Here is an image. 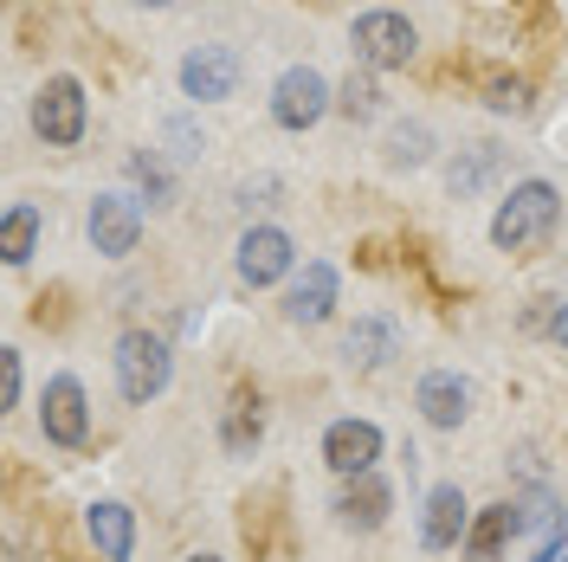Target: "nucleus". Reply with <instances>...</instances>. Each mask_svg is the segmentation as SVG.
Wrapping results in <instances>:
<instances>
[{
  "instance_id": "9",
  "label": "nucleus",
  "mask_w": 568,
  "mask_h": 562,
  "mask_svg": "<svg viewBox=\"0 0 568 562\" xmlns=\"http://www.w3.org/2000/svg\"><path fill=\"white\" fill-rule=\"evenodd\" d=\"M91 240H98V252H110V259L136 252L142 208L130 201V194H98V201H91Z\"/></svg>"
},
{
  "instance_id": "6",
  "label": "nucleus",
  "mask_w": 568,
  "mask_h": 562,
  "mask_svg": "<svg viewBox=\"0 0 568 562\" xmlns=\"http://www.w3.org/2000/svg\"><path fill=\"white\" fill-rule=\"evenodd\" d=\"M375 459H382V426L375 421H329V433H323V465L336 479L375 472Z\"/></svg>"
},
{
  "instance_id": "17",
  "label": "nucleus",
  "mask_w": 568,
  "mask_h": 562,
  "mask_svg": "<svg viewBox=\"0 0 568 562\" xmlns=\"http://www.w3.org/2000/svg\"><path fill=\"white\" fill-rule=\"evenodd\" d=\"M336 511H343V524H349V530H382V524H388V485H382L375 472H362L349 492H343Z\"/></svg>"
},
{
  "instance_id": "21",
  "label": "nucleus",
  "mask_w": 568,
  "mask_h": 562,
  "mask_svg": "<svg viewBox=\"0 0 568 562\" xmlns=\"http://www.w3.org/2000/svg\"><path fill=\"white\" fill-rule=\"evenodd\" d=\"M336 110H343L349 123L382 117V91H375V78H368V71H349V78H343V91H336Z\"/></svg>"
},
{
  "instance_id": "11",
  "label": "nucleus",
  "mask_w": 568,
  "mask_h": 562,
  "mask_svg": "<svg viewBox=\"0 0 568 562\" xmlns=\"http://www.w3.org/2000/svg\"><path fill=\"white\" fill-rule=\"evenodd\" d=\"M465 530H471V504L459 485H433L426 492V518H420V543L426 550H453Z\"/></svg>"
},
{
  "instance_id": "20",
  "label": "nucleus",
  "mask_w": 568,
  "mask_h": 562,
  "mask_svg": "<svg viewBox=\"0 0 568 562\" xmlns=\"http://www.w3.org/2000/svg\"><path fill=\"white\" fill-rule=\"evenodd\" d=\"M39 240V208H7V227H0V259L7 265H27Z\"/></svg>"
},
{
  "instance_id": "4",
  "label": "nucleus",
  "mask_w": 568,
  "mask_h": 562,
  "mask_svg": "<svg viewBox=\"0 0 568 562\" xmlns=\"http://www.w3.org/2000/svg\"><path fill=\"white\" fill-rule=\"evenodd\" d=\"M414 52H420L414 20H400V13H388V7L355 20V59H362L368 71H400Z\"/></svg>"
},
{
  "instance_id": "15",
  "label": "nucleus",
  "mask_w": 568,
  "mask_h": 562,
  "mask_svg": "<svg viewBox=\"0 0 568 562\" xmlns=\"http://www.w3.org/2000/svg\"><path fill=\"white\" fill-rule=\"evenodd\" d=\"M517 530H524V511H517V504H491V511H478V524L465 530V556L471 562H497Z\"/></svg>"
},
{
  "instance_id": "7",
  "label": "nucleus",
  "mask_w": 568,
  "mask_h": 562,
  "mask_svg": "<svg viewBox=\"0 0 568 562\" xmlns=\"http://www.w3.org/2000/svg\"><path fill=\"white\" fill-rule=\"evenodd\" d=\"M233 84H240V52H233V46H201V52L181 59V91H187L194 104L233 98Z\"/></svg>"
},
{
  "instance_id": "12",
  "label": "nucleus",
  "mask_w": 568,
  "mask_h": 562,
  "mask_svg": "<svg viewBox=\"0 0 568 562\" xmlns=\"http://www.w3.org/2000/svg\"><path fill=\"white\" fill-rule=\"evenodd\" d=\"M414 408L426 414V426H446V433H453V426L471 414V388H465L453 369H433V375H420V394H414Z\"/></svg>"
},
{
  "instance_id": "13",
  "label": "nucleus",
  "mask_w": 568,
  "mask_h": 562,
  "mask_svg": "<svg viewBox=\"0 0 568 562\" xmlns=\"http://www.w3.org/2000/svg\"><path fill=\"white\" fill-rule=\"evenodd\" d=\"M84 524H91V543H98L104 562H130V550H136V511H130V504L104 498V504H91Z\"/></svg>"
},
{
  "instance_id": "22",
  "label": "nucleus",
  "mask_w": 568,
  "mask_h": 562,
  "mask_svg": "<svg viewBox=\"0 0 568 562\" xmlns=\"http://www.w3.org/2000/svg\"><path fill=\"white\" fill-rule=\"evenodd\" d=\"M485 104H491L497 117H524V110H530V78H491V84H485Z\"/></svg>"
},
{
  "instance_id": "25",
  "label": "nucleus",
  "mask_w": 568,
  "mask_h": 562,
  "mask_svg": "<svg viewBox=\"0 0 568 562\" xmlns=\"http://www.w3.org/2000/svg\"><path fill=\"white\" fill-rule=\"evenodd\" d=\"M0 388H7V408H20V350H0Z\"/></svg>"
},
{
  "instance_id": "23",
  "label": "nucleus",
  "mask_w": 568,
  "mask_h": 562,
  "mask_svg": "<svg viewBox=\"0 0 568 562\" xmlns=\"http://www.w3.org/2000/svg\"><path fill=\"white\" fill-rule=\"evenodd\" d=\"M426 142H433V137H426L420 123H400V130L388 137V162H394V169H420V162H426Z\"/></svg>"
},
{
  "instance_id": "26",
  "label": "nucleus",
  "mask_w": 568,
  "mask_h": 562,
  "mask_svg": "<svg viewBox=\"0 0 568 562\" xmlns=\"http://www.w3.org/2000/svg\"><path fill=\"white\" fill-rule=\"evenodd\" d=\"M549 337H556V343H562V350H568V304H562V311H556V317H549Z\"/></svg>"
},
{
  "instance_id": "8",
  "label": "nucleus",
  "mask_w": 568,
  "mask_h": 562,
  "mask_svg": "<svg viewBox=\"0 0 568 562\" xmlns=\"http://www.w3.org/2000/svg\"><path fill=\"white\" fill-rule=\"evenodd\" d=\"M39 414H45V440H52V446H84L91 414H84V388H78V375H52Z\"/></svg>"
},
{
  "instance_id": "1",
  "label": "nucleus",
  "mask_w": 568,
  "mask_h": 562,
  "mask_svg": "<svg viewBox=\"0 0 568 562\" xmlns=\"http://www.w3.org/2000/svg\"><path fill=\"white\" fill-rule=\"evenodd\" d=\"M556 227H562V194L549 181H517L504 194V208L491 213V247L510 259H530L556 240Z\"/></svg>"
},
{
  "instance_id": "18",
  "label": "nucleus",
  "mask_w": 568,
  "mask_h": 562,
  "mask_svg": "<svg viewBox=\"0 0 568 562\" xmlns=\"http://www.w3.org/2000/svg\"><path fill=\"white\" fill-rule=\"evenodd\" d=\"M497 169H504V149H491V142H478V149H471L465 162H453V169H446V188H453L459 201H471V194H478V188H485V181L497 175Z\"/></svg>"
},
{
  "instance_id": "28",
  "label": "nucleus",
  "mask_w": 568,
  "mask_h": 562,
  "mask_svg": "<svg viewBox=\"0 0 568 562\" xmlns=\"http://www.w3.org/2000/svg\"><path fill=\"white\" fill-rule=\"evenodd\" d=\"M194 562H220V556H194Z\"/></svg>"
},
{
  "instance_id": "10",
  "label": "nucleus",
  "mask_w": 568,
  "mask_h": 562,
  "mask_svg": "<svg viewBox=\"0 0 568 562\" xmlns=\"http://www.w3.org/2000/svg\"><path fill=\"white\" fill-rule=\"evenodd\" d=\"M240 279L246 284H278L291 272V233L284 227H252L246 240H240Z\"/></svg>"
},
{
  "instance_id": "24",
  "label": "nucleus",
  "mask_w": 568,
  "mask_h": 562,
  "mask_svg": "<svg viewBox=\"0 0 568 562\" xmlns=\"http://www.w3.org/2000/svg\"><path fill=\"white\" fill-rule=\"evenodd\" d=\"M130 175L136 188H149V201H175V175L162 169V155H130Z\"/></svg>"
},
{
  "instance_id": "3",
  "label": "nucleus",
  "mask_w": 568,
  "mask_h": 562,
  "mask_svg": "<svg viewBox=\"0 0 568 562\" xmlns=\"http://www.w3.org/2000/svg\"><path fill=\"white\" fill-rule=\"evenodd\" d=\"M329 104H336V91H329V78L317 66H291L272 84V123L278 130H311V123H323Z\"/></svg>"
},
{
  "instance_id": "27",
  "label": "nucleus",
  "mask_w": 568,
  "mask_h": 562,
  "mask_svg": "<svg viewBox=\"0 0 568 562\" xmlns=\"http://www.w3.org/2000/svg\"><path fill=\"white\" fill-rule=\"evenodd\" d=\"M136 7H169V0H136Z\"/></svg>"
},
{
  "instance_id": "5",
  "label": "nucleus",
  "mask_w": 568,
  "mask_h": 562,
  "mask_svg": "<svg viewBox=\"0 0 568 562\" xmlns=\"http://www.w3.org/2000/svg\"><path fill=\"white\" fill-rule=\"evenodd\" d=\"M84 117H91V110H84V84H78V78H45V84H39L33 130L52 142V149H71V142L84 137Z\"/></svg>"
},
{
  "instance_id": "14",
  "label": "nucleus",
  "mask_w": 568,
  "mask_h": 562,
  "mask_svg": "<svg viewBox=\"0 0 568 562\" xmlns=\"http://www.w3.org/2000/svg\"><path fill=\"white\" fill-rule=\"evenodd\" d=\"M336 311V272L329 265H304V279L291 284V298H284V317L291 323H323V317Z\"/></svg>"
},
{
  "instance_id": "16",
  "label": "nucleus",
  "mask_w": 568,
  "mask_h": 562,
  "mask_svg": "<svg viewBox=\"0 0 568 562\" xmlns=\"http://www.w3.org/2000/svg\"><path fill=\"white\" fill-rule=\"evenodd\" d=\"M394 355H400V323H394V317H355V330H349L355 369H382Z\"/></svg>"
},
{
  "instance_id": "19",
  "label": "nucleus",
  "mask_w": 568,
  "mask_h": 562,
  "mask_svg": "<svg viewBox=\"0 0 568 562\" xmlns=\"http://www.w3.org/2000/svg\"><path fill=\"white\" fill-rule=\"evenodd\" d=\"M258 433H265V414H258V394H233V408H226V453H246L258 446Z\"/></svg>"
},
{
  "instance_id": "2",
  "label": "nucleus",
  "mask_w": 568,
  "mask_h": 562,
  "mask_svg": "<svg viewBox=\"0 0 568 562\" xmlns=\"http://www.w3.org/2000/svg\"><path fill=\"white\" fill-rule=\"evenodd\" d=\"M175 375V362H169V343L162 337H149V330H123L116 337V388H123V401H155L162 388Z\"/></svg>"
}]
</instances>
